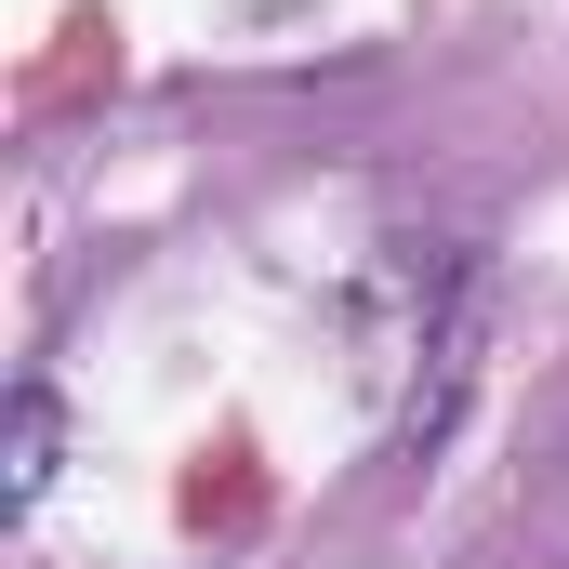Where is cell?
Segmentation results:
<instances>
[{
	"label": "cell",
	"mask_w": 569,
	"mask_h": 569,
	"mask_svg": "<svg viewBox=\"0 0 569 569\" xmlns=\"http://www.w3.org/2000/svg\"><path fill=\"white\" fill-rule=\"evenodd\" d=\"M53 490V385H13V411H0V503L27 517Z\"/></svg>",
	"instance_id": "6da1fadb"
}]
</instances>
